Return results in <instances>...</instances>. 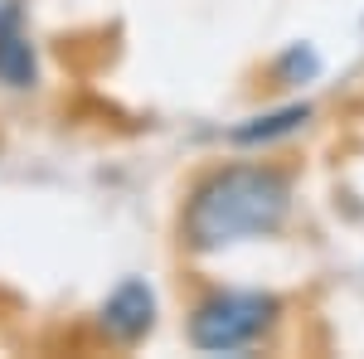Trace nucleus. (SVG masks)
Returning a JSON list of instances; mask_svg holds the SVG:
<instances>
[{
    "label": "nucleus",
    "instance_id": "5",
    "mask_svg": "<svg viewBox=\"0 0 364 359\" xmlns=\"http://www.w3.org/2000/svg\"><path fill=\"white\" fill-rule=\"evenodd\" d=\"M34 83H39L34 44L25 39V29H5V34H0V87L25 92V87H34Z\"/></svg>",
    "mask_w": 364,
    "mask_h": 359
},
{
    "label": "nucleus",
    "instance_id": "2",
    "mask_svg": "<svg viewBox=\"0 0 364 359\" xmlns=\"http://www.w3.org/2000/svg\"><path fill=\"white\" fill-rule=\"evenodd\" d=\"M282 296L272 291H248V286H214L204 291L185 321V340L199 355H243L262 345L282 321Z\"/></svg>",
    "mask_w": 364,
    "mask_h": 359
},
{
    "label": "nucleus",
    "instance_id": "4",
    "mask_svg": "<svg viewBox=\"0 0 364 359\" xmlns=\"http://www.w3.org/2000/svg\"><path fill=\"white\" fill-rule=\"evenodd\" d=\"M311 117H316L311 102H282V107H272V112H252V117H243V122L228 127V146H238V151H267V146H277V141L306 132Z\"/></svg>",
    "mask_w": 364,
    "mask_h": 359
},
{
    "label": "nucleus",
    "instance_id": "1",
    "mask_svg": "<svg viewBox=\"0 0 364 359\" xmlns=\"http://www.w3.org/2000/svg\"><path fill=\"white\" fill-rule=\"evenodd\" d=\"M296 204V175L272 161H228L204 170L180 209V243L195 257H214L238 243L282 233Z\"/></svg>",
    "mask_w": 364,
    "mask_h": 359
},
{
    "label": "nucleus",
    "instance_id": "6",
    "mask_svg": "<svg viewBox=\"0 0 364 359\" xmlns=\"http://www.w3.org/2000/svg\"><path fill=\"white\" fill-rule=\"evenodd\" d=\"M321 73V54L311 49V44H291L287 54L272 63V78H277L282 87H291V83H311Z\"/></svg>",
    "mask_w": 364,
    "mask_h": 359
},
{
    "label": "nucleus",
    "instance_id": "7",
    "mask_svg": "<svg viewBox=\"0 0 364 359\" xmlns=\"http://www.w3.org/2000/svg\"><path fill=\"white\" fill-rule=\"evenodd\" d=\"M5 29H25V10H20V0H0V34Z\"/></svg>",
    "mask_w": 364,
    "mask_h": 359
},
{
    "label": "nucleus",
    "instance_id": "3",
    "mask_svg": "<svg viewBox=\"0 0 364 359\" xmlns=\"http://www.w3.org/2000/svg\"><path fill=\"white\" fill-rule=\"evenodd\" d=\"M97 326L102 335L112 340V345H141L146 335L156 331V291L141 282V277H127V282H117V291L102 301L97 311Z\"/></svg>",
    "mask_w": 364,
    "mask_h": 359
}]
</instances>
